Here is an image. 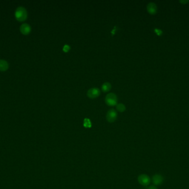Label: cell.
Wrapping results in <instances>:
<instances>
[{"label":"cell","instance_id":"6da1fadb","mask_svg":"<svg viewBox=\"0 0 189 189\" xmlns=\"http://www.w3.org/2000/svg\"><path fill=\"white\" fill-rule=\"evenodd\" d=\"M28 17V13L25 7H19L15 12L16 19L19 22H23L25 21Z\"/></svg>","mask_w":189,"mask_h":189},{"label":"cell","instance_id":"5b68a950","mask_svg":"<svg viewBox=\"0 0 189 189\" xmlns=\"http://www.w3.org/2000/svg\"><path fill=\"white\" fill-rule=\"evenodd\" d=\"M100 94V90L97 88H92L88 89L87 95L90 98H96Z\"/></svg>","mask_w":189,"mask_h":189},{"label":"cell","instance_id":"2e32d148","mask_svg":"<svg viewBox=\"0 0 189 189\" xmlns=\"http://www.w3.org/2000/svg\"><path fill=\"white\" fill-rule=\"evenodd\" d=\"M180 2L181 3H188L189 1H180Z\"/></svg>","mask_w":189,"mask_h":189},{"label":"cell","instance_id":"7a4b0ae2","mask_svg":"<svg viewBox=\"0 0 189 189\" xmlns=\"http://www.w3.org/2000/svg\"><path fill=\"white\" fill-rule=\"evenodd\" d=\"M105 102L109 106H116L117 103V97L116 95L113 93L108 94L105 98Z\"/></svg>","mask_w":189,"mask_h":189},{"label":"cell","instance_id":"8992f818","mask_svg":"<svg viewBox=\"0 0 189 189\" xmlns=\"http://www.w3.org/2000/svg\"><path fill=\"white\" fill-rule=\"evenodd\" d=\"M152 182L155 186L160 185L164 182V177L160 174H155L152 177Z\"/></svg>","mask_w":189,"mask_h":189},{"label":"cell","instance_id":"ba28073f","mask_svg":"<svg viewBox=\"0 0 189 189\" xmlns=\"http://www.w3.org/2000/svg\"><path fill=\"white\" fill-rule=\"evenodd\" d=\"M148 12L151 14H154L157 12V6L154 2H150L147 6Z\"/></svg>","mask_w":189,"mask_h":189},{"label":"cell","instance_id":"52a82bcc","mask_svg":"<svg viewBox=\"0 0 189 189\" xmlns=\"http://www.w3.org/2000/svg\"><path fill=\"white\" fill-rule=\"evenodd\" d=\"M20 31L24 35H28L31 31V27L27 23H23L20 27Z\"/></svg>","mask_w":189,"mask_h":189},{"label":"cell","instance_id":"7c38bea8","mask_svg":"<svg viewBox=\"0 0 189 189\" xmlns=\"http://www.w3.org/2000/svg\"><path fill=\"white\" fill-rule=\"evenodd\" d=\"M84 126L85 128H91V122L90 120L88 118H85L84 120Z\"/></svg>","mask_w":189,"mask_h":189},{"label":"cell","instance_id":"277c9868","mask_svg":"<svg viewBox=\"0 0 189 189\" xmlns=\"http://www.w3.org/2000/svg\"><path fill=\"white\" fill-rule=\"evenodd\" d=\"M117 118V112L114 109H111L107 112L106 114V119L110 123H113L116 121Z\"/></svg>","mask_w":189,"mask_h":189},{"label":"cell","instance_id":"30bf717a","mask_svg":"<svg viewBox=\"0 0 189 189\" xmlns=\"http://www.w3.org/2000/svg\"><path fill=\"white\" fill-rule=\"evenodd\" d=\"M102 90L104 92H107L111 89V84L109 82H105L102 86Z\"/></svg>","mask_w":189,"mask_h":189},{"label":"cell","instance_id":"3957f363","mask_svg":"<svg viewBox=\"0 0 189 189\" xmlns=\"http://www.w3.org/2000/svg\"><path fill=\"white\" fill-rule=\"evenodd\" d=\"M138 181L140 185L144 186L149 185L151 181L150 177L145 174L140 175L138 177Z\"/></svg>","mask_w":189,"mask_h":189},{"label":"cell","instance_id":"9a60e30c","mask_svg":"<svg viewBox=\"0 0 189 189\" xmlns=\"http://www.w3.org/2000/svg\"><path fill=\"white\" fill-rule=\"evenodd\" d=\"M155 30L157 31H155V32L157 33L158 35H160L162 33V32L160 30Z\"/></svg>","mask_w":189,"mask_h":189},{"label":"cell","instance_id":"5bb4252c","mask_svg":"<svg viewBox=\"0 0 189 189\" xmlns=\"http://www.w3.org/2000/svg\"><path fill=\"white\" fill-rule=\"evenodd\" d=\"M148 189H158L157 188L155 185H152L148 188Z\"/></svg>","mask_w":189,"mask_h":189},{"label":"cell","instance_id":"4fadbf2b","mask_svg":"<svg viewBox=\"0 0 189 189\" xmlns=\"http://www.w3.org/2000/svg\"><path fill=\"white\" fill-rule=\"evenodd\" d=\"M70 47L68 44H65L63 47V50L65 52H68L70 50Z\"/></svg>","mask_w":189,"mask_h":189},{"label":"cell","instance_id":"8fae6325","mask_svg":"<svg viewBox=\"0 0 189 189\" xmlns=\"http://www.w3.org/2000/svg\"><path fill=\"white\" fill-rule=\"evenodd\" d=\"M117 110L120 112H123L126 110L125 106L122 103H119L116 105Z\"/></svg>","mask_w":189,"mask_h":189},{"label":"cell","instance_id":"9c48e42d","mask_svg":"<svg viewBox=\"0 0 189 189\" xmlns=\"http://www.w3.org/2000/svg\"><path fill=\"white\" fill-rule=\"evenodd\" d=\"M9 68L8 63L5 60L0 59V71L5 72Z\"/></svg>","mask_w":189,"mask_h":189}]
</instances>
